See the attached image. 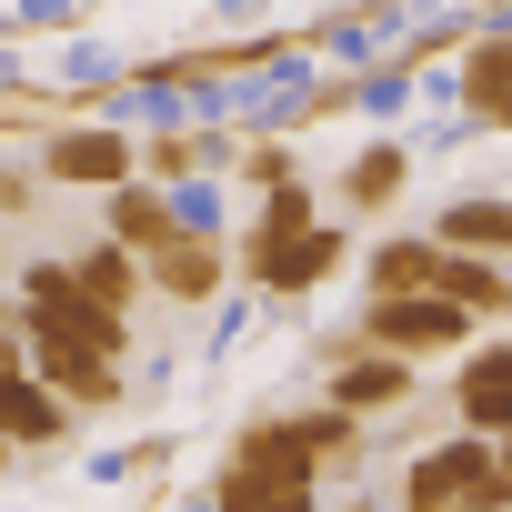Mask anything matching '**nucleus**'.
<instances>
[{"mask_svg": "<svg viewBox=\"0 0 512 512\" xmlns=\"http://www.w3.org/2000/svg\"><path fill=\"white\" fill-rule=\"evenodd\" d=\"M462 332H472V312H452L442 292H422V302H372V312H362V342H372V352H392V362L452 352Z\"/></svg>", "mask_w": 512, "mask_h": 512, "instance_id": "obj_1", "label": "nucleus"}, {"mask_svg": "<svg viewBox=\"0 0 512 512\" xmlns=\"http://www.w3.org/2000/svg\"><path fill=\"white\" fill-rule=\"evenodd\" d=\"M131 161H141V151H131L121 131H61V141L41 151V171H51V181H81V191H131Z\"/></svg>", "mask_w": 512, "mask_h": 512, "instance_id": "obj_2", "label": "nucleus"}, {"mask_svg": "<svg viewBox=\"0 0 512 512\" xmlns=\"http://www.w3.org/2000/svg\"><path fill=\"white\" fill-rule=\"evenodd\" d=\"M352 342H362V332H352ZM352 342H332V412H392V402L412 392V362L352 352Z\"/></svg>", "mask_w": 512, "mask_h": 512, "instance_id": "obj_3", "label": "nucleus"}, {"mask_svg": "<svg viewBox=\"0 0 512 512\" xmlns=\"http://www.w3.org/2000/svg\"><path fill=\"white\" fill-rule=\"evenodd\" d=\"M332 262H342V231H332V221L302 231V241H282V251H241V272L262 282V292H312Z\"/></svg>", "mask_w": 512, "mask_h": 512, "instance_id": "obj_4", "label": "nucleus"}, {"mask_svg": "<svg viewBox=\"0 0 512 512\" xmlns=\"http://www.w3.org/2000/svg\"><path fill=\"white\" fill-rule=\"evenodd\" d=\"M151 282H161L171 302H211V292L231 282V262H221V241L181 231V241H161V251H151Z\"/></svg>", "mask_w": 512, "mask_h": 512, "instance_id": "obj_5", "label": "nucleus"}, {"mask_svg": "<svg viewBox=\"0 0 512 512\" xmlns=\"http://www.w3.org/2000/svg\"><path fill=\"white\" fill-rule=\"evenodd\" d=\"M442 292V241H382L372 251V302H422Z\"/></svg>", "mask_w": 512, "mask_h": 512, "instance_id": "obj_6", "label": "nucleus"}, {"mask_svg": "<svg viewBox=\"0 0 512 512\" xmlns=\"http://www.w3.org/2000/svg\"><path fill=\"white\" fill-rule=\"evenodd\" d=\"M442 251H472V262H502V251H512V201H482V191H462V201L442 211Z\"/></svg>", "mask_w": 512, "mask_h": 512, "instance_id": "obj_7", "label": "nucleus"}, {"mask_svg": "<svg viewBox=\"0 0 512 512\" xmlns=\"http://www.w3.org/2000/svg\"><path fill=\"white\" fill-rule=\"evenodd\" d=\"M462 111L492 121V131H512V51H502V41H472V61H462Z\"/></svg>", "mask_w": 512, "mask_h": 512, "instance_id": "obj_8", "label": "nucleus"}, {"mask_svg": "<svg viewBox=\"0 0 512 512\" xmlns=\"http://www.w3.org/2000/svg\"><path fill=\"white\" fill-rule=\"evenodd\" d=\"M502 292H512V272H502V262L442 251V302H452V312H472V322H482V312H502Z\"/></svg>", "mask_w": 512, "mask_h": 512, "instance_id": "obj_9", "label": "nucleus"}, {"mask_svg": "<svg viewBox=\"0 0 512 512\" xmlns=\"http://www.w3.org/2000/svg\"><path fill=\"white\" fill-rule=\"evenodd\" d=\"M402 181H412V151H402V141H372V151L342 171V201H352V211H382Z\"/></svg>", "mask_w": 512, "mask_h": 512, "instance_id": "obj_10", "label": "nucleus"}, {"mask_svg": "<svg viewBox=\"0 0 512 512\" xmlns=\"http://www.w3.org/2000/svg\"><path fill=\"white\" fill-rule=\"evenodd\" d=\"M71 282H81V302H91V312H121V302L141 292V272H131V251H121V241L81 251V262H71Z\"/></svg>", "mask_w": 512, "mask_h": 512, "instance_id": "obj_11", "label": "nucleus"}, {"mask_svg": "<svg viewBox=\"0 0 512 512\" xmlns=\"http://www.w3.org/2000/svg\"><path fill=\"white\" fill-rule=\"evenodd\" d=\"M111 231H121L131 251H161V241H181V231H171V201H161V191H111Z\"/></svg>", "mask_w": 512, "mask_h": 512, "instance_id": "obj_12", "label": "nucleus"}, {"mask_svg": "<svg viewBox=\"0 0 512 512\" xmlns=\"http://www.w3.org/2000/svg\"><path fill=\"white\" fill-rule=\"evenodd\" d=\"M302 231H322V221H312V191L292 181V191L262 201V221H251V251H282V241H302Z\"/></svg>", "mask_w": 512, "mask_h": 512, "instance_id": "obj_13", "label": "nucleus"}, {"mask_svg": "<svg viewBox=\"0 0 512 512\" xmlns=\"http://www.w3.org/2000/svg\"><path fill=\"white\" fill-rule=\"evenodd\" d=\"M191 161H211V141H191V131H161V141L141 151V171H151V181H191Z\"/></svg>", "mask_w": 512, "mask_h": 512, "instance_id": "obj_14", "label": "nucleus"}, {"mask_svg": "<svg viewBox=\"0 0 512 512\" xmlns=\"http://www.w3.org/2000/svg\"><path fill=\"white\" fill-rule=\"evenodd\" d=\"M241 171H251V191H292V151H282V141H251Z\"/></svg>", "mask_w": 512, "mask_h": 512, "instance_id": "obj_15", "label": "nucleus"}, {"mask_svg": "<svg viewBox=\"0 0 512 512\" xmlns=\"http://www.w3.org/2000/svg\"><path fill=\"white\" fill-rule=\"evenodd\" d=\"M21 201H31V181H21V171H0V211H21Z\"/></svg>", "mask_w": 512, "mask_h": 512, "instance_id": "obj_16", "label": "nucleus"}, {"mask_svg": "<svg viewBox=\"0 0 512 512\" xmlns=\"http://www.w3.org/2000/svg\"><path fill=\"white\" fill-rule=\"evenodd\" d=\"M11 452H21V442H11V432H0V472H11Z\"/></svg>", "mask_w": 512, "mask_h": 512, "instance_id": "obj_17", "label": "nucleus"}, {"mask_svg": "<svg viewBox=\"0 0 512 512\" xmlns=\"http://www.w3.org/2000/svg\"><path fill=\"white\" fill-rule=\"evenodd\" d=\"M0 362H11V342H0Z\"/></svg>", "mask_w": 512, "mask_h": 512, "instance_id": "obj_18", "label": "nucleus"}, {"mask_svg": "<svg viewBox=\"0 0 512 512\" xmlns=\"http://www.w3.org/2000/svg\"><path fill=\"white\" fill-rule=\"evenodd\" d=\"M502 312H512V292H502Z\"/></svg>", "mask_w": 512, "mask_h": 512, "instance_id": "obj_19", "label": "nucleus"}, {"mask_svg": "<svg viewBox=\"0 0 512 512\" xmlns=\"http://www.w3.org/2000/svg\"><path fill=\"white\" fill-rule=\"evenodd\" d=\"M502 51H512V31H502Z\"/></svg>", "mask_w": 512, "mask_h": 512, "instance_id": "obj_20", "label": "nucleus"}]
</instances>
